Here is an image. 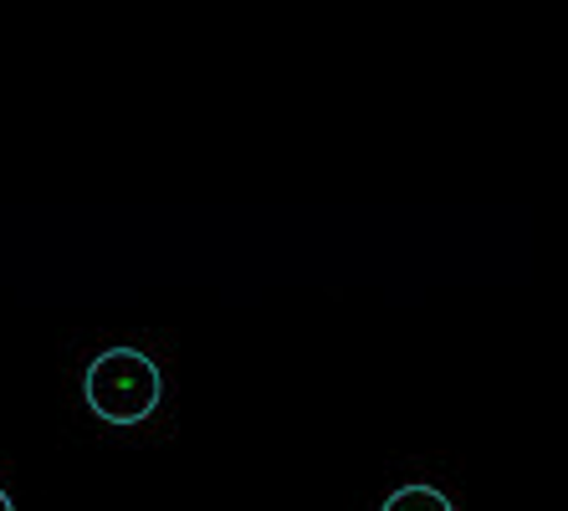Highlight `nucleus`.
<instances>
[{"instance_id":"3","label":"nucleus","mask_w":568,"mask_h":511,"mask_svg":"<svg viewBox=\"0 0 568 511\" xmlns=\"http://www.w3.org/2000/svg\"><path fill=\"white\" fill-rule=\"evenodd\" d=\"M0 511H16V501L6 497V486H0Z\"/></svg>"},{"instance_id":"1","label":"nucleus","mask_w":568,"mask_h":511,"mask_svg":"<svg viewBox=\"0 0 568 511\" xmlns=\"http://www.w3.org/2000/svg\"><path fill=\"white\" fill-rule=\"evenodd\" d=\"M82 394L103 425H144L159 409V368L139 348H108L88 364Z\"/></svg>"},{"instance_id":"2","label":"nucleus","mask_w":568,"mask_h":511,"mask_svg":"<svg viewBox=\"0 0 568 511\" xmlns=\"http://www.w3.org/2000/svg\"><path fill=\"white\" fill-rule=\"evenodd\" d=\"M379 511H456V507H450V497L436 491V486H399Z\"/></svg>"}]
</instances>
